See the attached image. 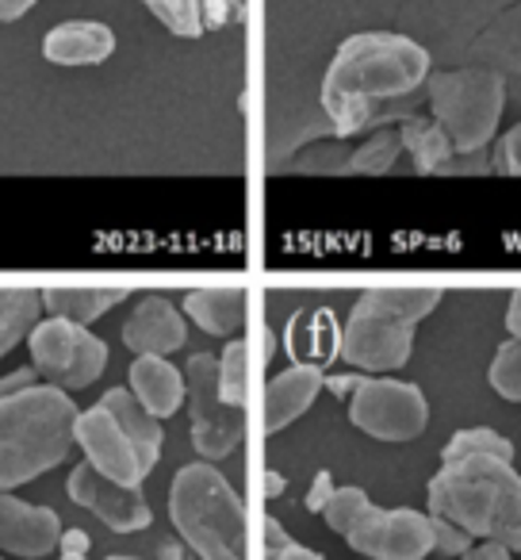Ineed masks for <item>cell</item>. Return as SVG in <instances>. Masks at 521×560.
Segmentation results:
<instances>
[{"label":"cell","instance_id":"6da1fadb","mask_svg":"<svg viewBox=\"0 0 521 560\" xmlns=\"http://www.w3.org/2000/svg\"><path fill=\"white\" fill-rule=\"evenodd\" d=\"M429 78V50L395 32H360L338 47L322 78V108L338 135L376 124L380 108L406 101Z\"/></svg>","mask_w":521,"mask_h":560},{"label":"cell","instance_id":"7a4b0ae2","mask_svg":"<svg viewBox=\"0 0 521 560\" xmlns=\"http://www.w3.org/2000/svg\"><path fill=\"white\" fill-rule=\"evenodd\" d=\"M426 503L429 514L457 522L475 541H498L521 552V472L513 460H452L429 480Z\"/></svg>","mask_w":521,"mask_h":560},{"label":"cell","instance_id":"3957f363","mask_svg":"<svg viewBox=\"0 0 521 560\" xmlns=\"http://www.w3.org/2000/svg\"><path fill=\"white\" fill-rule=\"evenodd\" d=\"M78 404L55 384H27L0 399V491L58 468L78 445Z\"/></svg>","mask_w":521,"mask_h":560},{"label":"cell","instance_id":"277c9868","mask_svg":"<svg viewBox=\"0 0 521 560\" xmlns=\"http://www.w3.org/2000/svg\"><path fill=\"white\" fill-rule=\"evenodd\" d=\"M169 518L200 560H249L246 506L211 460H196L173 476Z\"/></svg>","mask_w":521,"mask_h":560},{"label":"cell","instance_id":"5b68a950","mask_svg":"<svg viewBox=\"0 0 521 560\" xmlns=\"http://www.w3.org/2000/svg\"><path fill=\"white\" fill-rule=\"evenodd\" d=\"M437 304L441 289H368L345 323L338 353L360 373H395L411 361L414 327Z\"/></svg>","mask_w":521,"mask_h":560},{"label":"cell","instance_id":"8992f818","mask_svg":"<svg viewBox=\"0 0 521 560\" xmlns=\"http://www.w3.org/2000/svg\"><path fill=\"white\" fill-rule=\"evenodd\" d=\"M506 85L490 70H452L429 81V112L457 154H475L498 131Z\"/></svg>","mask_w":521,"mask_h":560},{"label":"cell","instance_id":"52a82bcc","mask_svg":"<svg viewBox=\"0 0 521 560\" xmlns=\"http://www.w3.org/2000/svg\"><path fill=\"white\" fill-rule=\"evenodd\" d=\"M27 350H32L35 373L47 384L62 392H81L93 381H100L104 365H108V346L88 327H78L70 319H43L27 335Z\"/></svg>","mask_w":521,"mask_h":560},{"label":"cell","instance_id":"ba28073f","mask_svg":"<svg viewBox=\"0 0 521 560\" xmlns=\"http://www.w3.org/2000/svg\"><path fill=\"white\" fill-rule=\"evenodd\" d=\"M350 422L376 442H414L429 427V404L418 384L365 376L350 399Z\"/></svg>","mask_w":521,"mask_h":560},{"label":"cell","instance_id":"9c48e42d","mask_svg":"<svg viewBox=\"0 0 521 560\" xmlns=\"http://www.w3.org/2000/svg\"><path fill=\"white\" fill-rule=\"evenodd\" d=\"M185 399L192 411V445L203 460H223L246 434V411L218 392V358L196 353L185 369Z\"/></svg>","mask_w":521,"mask_h":560},{"label":"cell","instance_id":"30bf717a","mask_svg":"<svg viewBox=\"0 0 521 560\" xmlns=\"http://www.w3.org/2000/svg\"><path fill=\"white\" fill-rule=\"evenodd\" d=\"M345 541L365 560H426L434 552V522L411 506L383 511L368 503Z\"/></svg>","mask_w":521,"mask_h":560},{"label":"cell","instance_id":"8fae6325","mask_svg":"<svg viewBox=\"0 0 521 560\" xmlns=\"http://www.w3.org/2000/svg\"><path fill=\"white\" fill-rule=\"evenodd\" d=\"M70 499L85 511H93L96 518L104 522L116 534H139L154 522L150 514V503L142 495V488H131V483H119L111 476H104L96 465H78L70 472Z\"/></svg>","mask_w":521,"mask_h":560},{"label":"cell","instance_id":"7c38bea8","mask_svg":"<svg viewBox=\"0 0 521 560\" xmlns=\"http://www.w3.org/2000/svg\"><path fill=\"white\" fill-rule=\"evenodd\" d=\"M78 445L85 450L88 465H96L104 476H111V480H119V483H131V488H142L146 468H142L134 445L127 442V434L119 430L116 415L104 404L78 415Z\"/></svg>","mask_w":521,"mask_h":560},{"label":"cell","instance_id":"4fadbf2b","mask_svg":"<svg viewBox=\"0 0 521 560\" xmlns=\"http://www.w3.org/2000/svg\"><path fill=\"white\" fill-rule=\"evenodd\" d=\"M58 537H62V518L50 506L20 503L16 495L0 491V552L39 560L58 549Z\"/></svg>","mask_w":521,"mask_h":560},{"label":"cell","instance_id":"5bb4252c","mask_svg":"<svg viewBox=\"0 0 521 560\" xmlns=\"http://www.w3.org/2000/svg\"><path fill=\"white\" fill-rule=\"evenodd\" d=\"M185 342H188L185 315L165 296H157V292L142 296L123 323V346L134 358H169Z\"/></svg>","mask_w":521,"mask_h":560},{"label":"cell","instance_id":"9a60e30c","mask_svg":"<svg viewBox=\"0 0 521 560\" xmlns=\"http://www.w3.org/2000/svg\"><path fill=\"white\" fill-rule=\"evenodd\" d=\"M111 50H116V32L96 20H66L43 39V58L55 66H96L111 58Z\"/></svg>","mask_w":521,"mask_h":560},{"label":"cell","instance_id":"2e32d148","mask_svg":"<svg viewBox=\"0 0 521 560\" xmlns=\"http://www.w3.org/2000/svg\"><path fill=\"white\" fill-rule=\"evenodd\" d=\"M322 381L327 376L319 365H292L273 376L265 388V434H281L284 427H292L319 399Z\"/></svg>","mask_w":521,"mask_h":560},{"label":"cell","instance_id":"e0dca14e","mask_svg":"<svg viewBox=\"0 0 521 560\" xmlns=\"http://www.w3.org/2000/svg\"><path fill=\"white\" fill-rule=\"evenodd\" d=\"M131 392L154 419H169L185 404V373L165 358H134Z\"/></svg>","mask_w":521,"mask_h":560},{"label":"cell","instance_id":"ac0fdd59","mask_svg":"<svg viewBox=\"0 0 521 560\" xmlns=\"http://www.w3.org/2000/svg\"><path fill=\"white\" fill-rule=\"evenodd\" d=\"M100 404L116 415L119 430H123L127 442L134 445L142 468H146V476H150V472H154V465H157V457H162V427H157L162 419H154V415H150L146 407L134 399V392H127V388L104 392Z\"/></svg>","mask_w":521,"mask_h":560},{"label":"cell","instance_id":"d6986e66","mask_svg":"<svg viewBox=\"0 0 521 560\" xmlns=\"http://www.w3.org/2000/svg\"><path fill=\"white\" fill-rule=\"evenodd\" d=\"M123 300L127 289H93V284H55V289H43V307L55 319H70L78 327L96 323L116 304H123Z\"/></svg>","mask_w":521,"mask_h":560},{"label":"cell","instance_id":"ffe728a7","mask_svg":"<svg viewBox=\"0 0 521 560\" xmlns=\"http://www.w3.org/2000/svg\"><path fill=\"white\" fill-rule=\"evenodd\" d=\"M185 312L203 335L230 338L246 323V292L241 289H196L185 296Z\"/></svg>","mask_w":521,"mask_h":560},{"label":"cell","instance_id":"44dd1931","mask_svg":"<svg viewBox=\"0 0 521 560\" xmlns=\"http://www.w3.org/2000/svg\"><path fill=\"white\" fill-rule=\"evenodd\" d=\"M399 135H403V150L414 158V170L418 173H434V170H445L449 158L457 154L449 142V135L441 131L434 116L422 119V116H411L399 124Z\"/></svg>","mask_w":521,"mask_h":560},{"label":"cell","instance_id":"7402d4cb","mask_svg":"<svg viewBox=\"0 0 521 560\" xmlns=\"http://www.w3.org/2000/svg\"><path fill=\"white\" fill-rule=\"evenodd\" d=\"M43 315V292L35 289H0V358L12 353L35 330Z\"/></svg>","mask_w":521,"mask_h":560},{"label":"cell","instance_id":"603a6c76","mask_svg":"<svg viewBox=\"0 0 521 560\" xmlns=\"http://www.w3.org/2000/svg\"><path fill=\"white\" fill-rule=\"evenodd\" d=\"M464 457H498V460H513V442L506 434L490 427H467L457 430L449 438V445L441 450V460L452 465V460H464Z\"/></svg>","mask_w":521,"mask_h":560},{"label":"cell","instance_id":"cb8c5ba5","mask_svg":"<svg viewBox=\"0 0 521 560\" xmlns=\"http://www.w3.org/2000/svg\"><path fill=\"white\" fill-rule=\"evenodd\" d=\"M218 392L230 407H241L249 396V346L246 342H226L223 358H218Z\"/></svg>","mask_w":521,"mask_h":560},{"label":"cell","instance_id":"d4e9b609","mask_svg":"<svg viewBox=\"0 0 521 560\" xmlns=\"http://www.w3.org/2000/svg\"><path fill=\"white\" fill-rule=\"evenodd\" d=\"M177 39H200L203 35V9L200 0H142Z\"/></svg>","mask_w":521,"mask_h":560},{"label":"cell","instance_id":"484cf974","mask_svg":"<svg viewBox=\"0 0 521 560\" xmlns=\"http://www.w3.org/2000/svg\"><path fill=\"white\" fill-rule=\"evenodd\" d=\"M487 384L510 404H521V338L498 346L495 361L487 369Z\"/></svg>","mask_w":521,"mask_h":560},{"label":"cell","instance_id":"4316f807","mask_svg":"<svg viewBox=\"0 0 521 560\" xmlns=\"http://www.w3.org/2000/svg\"><path fill=\"white\" fill-rule=\"evenodd\" d=\"M399 154H403V135H399V127H395V131L372 135L365 147L353 150L350 170H357V173H388L391 165H395Z\"/></svg>","mask_w":521,"mask_h":560},{"label":"cell","instance_id":"83f0119b","mask_svg":"<svg viewBox=\"0 0 521 560\" xmlns=\"http://www.w3.org/2000/svg\"><path fill=\"white\" fill-rule=\"evenodd\" d=\"M368 506V495L360 488H334V495H330V503L322 506V518H327V526L334 529V534H350L353 522L360 518V511Z\"/></svg>","mask_w":521,"mask_h":560},{"label":"cell","instance_id":"f1b7e54d","mask_svg":"<svg viewBox=\"0 0 521 560\" xmlns=\"http://www.w3.org/2000/svg\"><path fill=\"white\" fill-rule=\"evenodd\" d=\"M429 522H434V552L437 557H464V552L475 545V537L467 534V529H460L457 522L437 518V514H429Z\"/></svg>","mask_w":521,"mask_h":560},{"label":"cell","instance_id":"f546056e","mask_svg":"<svg viewBox=\"0 0 521 560\" xmlns=\"http://www.w3.org/2000/svg\"><path fill=\"white\" fill-rule=\"evenodd\" d=\"M495 170L506 173V177H521V127L502 135V142L495 150Z\"/></svg>","mask_w":521,"mask_h":560},{"label":"cell","instance_id":"4dcf8cb0","mask_svg":"<svg viewBox=\"0 0 521 560\" xmlns=\"http://www.w3.org/2000/svg\"><path fill=\"white\" fill-rule=\"evenodd\" d=\"M330 495H334V476L330 472H319L315 476V483H311V491H307V511H315V514H322V506L330 503Z\"/></svg>","mask_w":521,"mask_h":560},{"label":"cell","instance_id":"1f68e13d","mask_svg":"<svg viewBox=\"0 0 521 560\" xmlns=\"http://www.w3.org/2000/svg\"><path fill=\"white\" fill-rule=\"evenodd\" d=\"M88 534L85 529H66L62 537H58V549H62V557H88Z\"/></svg>","mask_w":521,"mask_h":560},{"label":"cell","instance_id":"d6a6232c","mask_svg":"<svg viewBox=\"0 0 521 560\" xmlns=\"http://www.w3.org/2000/svg\"><path fill=\"white\" fill-rule=\"evenodd\" d=\"M460 560H513V552L498 541H475Z\"/></svg>","mask_w":521,"mask_h":560},{"label":"cell","instance_id":"836d02e7","mask_svg":"<svg viewBox=\"0 0 521 560\" xmlns=\"http://www.w3.org/2000/svg\"><path fill=\"white\" fill-rule=\"evenodd\" d=\"M360 381H365L360 373H350V376H327V381H322V388H330L338 399H350L353 392H357V384H360Z\"/></svg>","mask_w":521,"mask_h":560},{"label":"cell","instance_id":"e575fe53","mask_svg":"<svg viewBox=\"0 0 521 560\" xmlns=\"http://www.w3.org/2000/svg\"><path fill=\"white\" fill-rule=\"evenodd\" d=\"M288 541H292V537L284 534L281 522H276V518H265V557H273V552H281Z\"/></svg>","mask_w":521,"mask_h":560},{"label":"cell","instance_id":"d590c367","mask_svg":"<svg viewBox=\"0 0 521 560\" xmlns=\"http://www.w3.org/2000/svg\"><path fill=\"white\" fill-rule=\"evenodd\" d=\"M35 376H39V373H32V369H16V373H4V381H0V399L12 396L16 388H27V384H35Z\"/></svg>","mask_w":521,"mask_h":560},{"label":"cell","instance_id":"8d00e7d4","mask_svg":"<svg viewBox=\"0 0 521 560\" xmlns=\"http://www.w3.org/2000/svg\"><path fill=\"white\" fill-rule=\"evenodd\" d=\"M265 560H327V557L315 552V549H307V545H299V541H288L281 552H273V557H265Z\"/></svg>","mask_w":521,"mask_h":560},{"label":"cell","instance_id":"74e56055","mask_svg":"<svg viewBox=\"0 0 521 560\" xmlns=\"http://www.w3.org/2000/svg\"><path fill=\"white\" fill-rule=\"evenodd\" d=\"M39 0H0V24H9V20H20L35 9Z\"/></svg>","mask_w":521,"mask_h":560},{"label":"cell","instance_id":"f35d334b","mask_svg":"<svg viewBox=\"0 0 521 560\" xmlns=\"http://www.w3.org/2000/svg\"><path fill=\"white\" fill-rule=\"evenodd\" d=\"M200 9H203V16H208V20L223 24V20L234 12V0H200Z\"/></svg>","mask_w":521,"mask_h":560},{"label":"cell","instance_id":"ab89813d","mask_svg":"<svg viewBox=\"0 0 521 560\" xmlns=\"http://www.w3.org/2000/svg\"><path fill=\"white\" fill-rule=\"evenodd\" d=\"M506 330L510 338H521V289L510 296V307H506Z\"/></svg>","mask_w":521,"mask_h":560},{"label":"cell","instance_id":"60d3db41","mask_svg":"<svg viewBox=\"0 0 521 560\" xmlns=\"http://www.w3.org/2000/svg\"><path fill=\"white\" fill-rule=\"evenodd\" d=\"M284 491V476H276V472H265V495L269 499H276Z\"/></svg>","mask_w":521,"mask_h":560},{"label":"cell","instance_id":"b9f144b4","mask_svg":"<svg viewBox=\"0 0 521 560\" xmlns=\"http://www.w3.org/2000/svg\"><path fill=\"white\" fill-rule=\"evenodd\" d=\"M108 560H134V557H108Z\"/></svg>","mask_w":521,"mask_h":560},{"label":"cell","instance_id":"7bdbcfd3","mask_svg":"<svg viewBox=\"0 0 521 560\" xmlns=\"http://www.w3.org/2000/svg\"><path fill=\"white\" fill-rule=\"evenodd\" d=\"M62 560H88V557H62Z\"/></svg>","mask_w":521,"mask_h":560},{"label":"cell","instance_id":"ee69618b","mask_svg":"<svg viewBox=\"0 0 521 560\" xmlns=\"http://www.w3.org/2000/svg\"><path fill=\"white\" fill-rule=\"evenodd\" d=\"M0 560H4V557H0Z\"/></svg>","mask_w":521,"mask_h":560}]
</instances>
